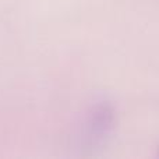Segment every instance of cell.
<instances>
[{
    "mask_svg": "<svg viewBox=\"0 0 159 159\" xmlns=\"http://www.w3.org/2000/svg\"><path fill=\"white\" fill-rule=\"evenodd\" d=\"M115 126V110L106 102L96 105L91 110L85 123L84 141L88 147L101 144Z\"/></svg>",
    "mask_w": 159,
    "mask_h": 159,
    "instance_id": "6da1fadb",
    "label": "cell"
}]
</instances>
